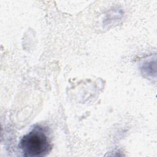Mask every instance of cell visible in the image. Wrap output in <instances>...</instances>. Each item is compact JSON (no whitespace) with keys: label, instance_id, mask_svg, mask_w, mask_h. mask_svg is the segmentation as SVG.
Instances as JSON below:
<instances>
[{"label":"cell","instance_id":"cell-1","mask_svg":"<svg viewBox=\"0 0 157 157\" xmlns=\"http://www.w3.org/2000/svg\"><path fill=\"white\" fill-rule=\"evenodd\" d=\"M51 143L46 131L37 126L20 140L19 147L25 156L39 157L47 155L51 149Z\"/></svg>","mask_w":157,"mask_h":157}]
</instances>
